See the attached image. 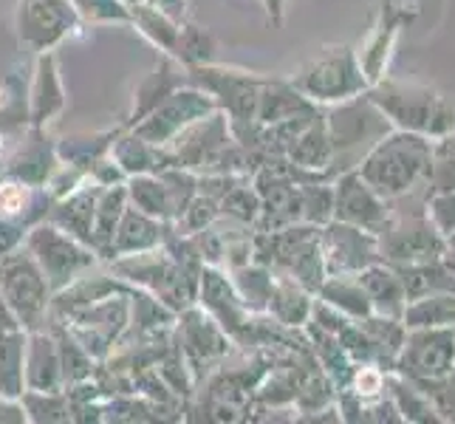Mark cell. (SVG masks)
<instances>
[{
  "instance_id": "8992f818",
  "label": "cell",
  "mask_w": 455,
  "mask_h": 424,
  "mask_svg": "<svg viewBox=\"0 0 455 424\" xmlns=\"http://www.w3.org/2000/svg\"><path fill=\"white\" fill-rule=\"evenodd\" d=\"M300 85L308 97L317 100H342L348 93H356L365 85L363 74L354 66V57L348 54V49H339L337 54H328L323 60L314 62L311 68L303 71Z\"/></svg>"
},
{
  "instance_id": "5bb4252c",
  "label": "cell",
  "mask_w": 455,
  "mask_h": 424,
  "mask_svg": "<svg viewBox=\"0 0 455 424\" xmlns=\"http://www.w3.org/2000/svg\"><path fill=\"white\" fill-rule=\"evenodd\" d=\"M390 388H394V394H396V399H399V413H404V419H419V421H435L438 416H433V413H438L435 407L421 396V390H416L411 382H390Z\"/></svg>"
},
{
  "instance_id": "4fadbf2b",
  "label": "cell",
  "mask_w": 455,
  "mask_h": 424,
  "mask_svg": "<svg viewBox=\"0 0 455 424\" xmlns=\"http://www.w3.org/2000/svg\"><path fill=\"white\" fill-rule=\"evenodd\" d=\"M325 297L334 306H342L345 311L356 314V317H365V314H371V308H373L371 306V297L363 289V283H345V280L328 283V286H325Z\"/></svg>"
},
{
  "instance_id": "5b68a950",
  "label": "cell",
  "mask_w": 455,
  "mask_h": 424,
  "mask_svg": "<svg viewBox=\"0 0 455 424\" xmlns=\"http://www.w3.org/2000/svg\"><path fill=\"white\" fill-rule=\"evenodd\" d=\"M0 292L6 306L18 314L26 325H37L45 311V280L37 266L23 255H12L0 260Z\"/></svg>"
},
{
  "instance_id": "6da1fadb",
  "label": "cell",
  "mask_w": 455,
  "mask_h": 424,
  "mask_svg": "<svg viewBox=\"0 0 455 424\" xmlns=\"http://www.w3.org/2000/svg\"><path fill=\"white\" fill-rule=\"evenodd\" d=\"M433 159V145L421 133H396L387 141H379L376 150L363 164V181L379 198L402 196L427 176Z\"/></svg>"
},
{
  "instance_id": "277c9868",
  "label": "cell",
  "mask_w": 455,
  "mask_h": 424,
  "mask_svg": "<svg viewBox=\"0 0 455 424\" xmlns=\"http://www.w3.org/2000/svg\"><path fill=\"white\" fill-rule=\"evenodd\" d=\"M382 252L394 263L416 266L430 263L447 252L444 235L435 229L430 215H407L394 227L382 229Z\"/></svg>"
},
{
  "instance_id": "9c48e42d",
  "label": "cell",
  "mask_w": 455,
  "mask_h": 424,
  "mask_svg": "<svg viewBox=\"0 0 455 424\" xmlns=\"http://www.w3.org/2000/svg\"><path fill=\"white\" fill-rule=\"evenodd\" d=\"M31 249L37 252L43 269L54 280H68V275H74V269L91 263L88 255H83L68 238H62V235H57L54 229H37L31 235Z\"/></svg>"
},
{
  "instance_id": "52a82bcc",
  "label": "cell",
  "mask_w": 455,
  "mask_h": 424,
  "mask_svg": "<svg viewBox=\"0 0 455 424\" xmlns=\"http://www.w3.org/2000/svg\"><path fill=\"white\" fill-rule=\"evenodd\" d=\"M337 215L345 224L379 232L385 224V207L379 196L363 181V176H345L337 190Z\"/></svg>"
},
{
  "instance_id": "8fae6325",
  "label": "cell",
  "mask_w": 455,
  "mask_h": 424,
  "mask_svg": "<svg viewBox=\"0 0 455 424\" xmlns=\"http://www.w3.org/2000/svg\"><path fill=\"white\" fill-rule=\"evenodd\" d=\"M402 320L407 328H438L455 323V294H425L413 297V303H404Z\"/></svg>"
},
{
  "instance_id": "30bf717a",
  "label": "cell",
  "mask_w": 455,
  "mask_h": 424,
  "mask_svg": "<svg viewBox=\"0 0 455 424\" xmlns=\"http://www.w3.org/2000/svg\"><path fill=\"white\" fill-rule=\"evenodd\" d=\"M359 283H363L365 294L371 297V306H376L387 317H399L404 311L407 294L396 272L382 269V266H365L363 275H359Z\"/></svg>"
},
{
  "instance_id": "ba28073f",
  "label": "cell",
  "mask_w": 455,
  "mask_h": 424,
  "mask_svg": "<svg viewBox=\"0 0 455 424\" xmlns=\"http://www.w3.org/2000/svg\"><path fill=\"white\" fill-rule=\"evenodd\" d=\"M325 252L331 260V269H365L376 260L373 238L363 235V229L354 224H334L325 235Z\"/></svg>"
},
{
  "instance_id": "3957f363",
  "label": "cell",
  "mask_w": 455,
  "mask_h": 424,
  "mask_svg": "<svg viewBox=\"0 0 455 424\" xmlns=\"http://www.w3.org/2000/svg\"><path fill=\"white\" fill-rule=\"evenodd\" d=\"M455 363V332L450 325L411 328L402 342L399 368L413 380H442L452 373Z\"/></svg>"
},
{
  "instance_id": "7a4b0ae2",
  "label": "cell",
  "mask_w": 455,
  "mask_h": 424,
  "mask_svg": "<svg viewBox=\"0 0 455 424\" xmlns=\"http://www.w3.org/2000/svg\"><path fill=\"white\" fill-rule=\"evenodd\" d=\"M373 102L411 133L447 136L455 131V108L425 85L387 83L376 91Z\"/></svg>"
},
{
  "instance_id": "9a60e30c",
  "label": "cell",
  "mask_w": 455,
  "mask_h": 424,
  "mask_svg": "<svg viewBox=\"0 0 455 424\" xmlns=\"http://www.w3.org/2000/svg\"><path fill=\"white\" fill-rule=\"evenodd\" d=\"M430 221L435 224V229L442 235L455 232V190L435 193V198L430 204Z\"/></svg>"
},
{
  "instance_id": "e0dca14e",
  "label": "cell",
  "mask_w": 455,
  "mask_h": 424,
  "mask_svg": "<svg viewBox=\"0 0 455 424\" xmlns=\"http://www.w3.org/2000/svg\"><path fill=\"white\" fill-rule=\"evenodd\" d=\"M356 388L359 396H376L382 390V373L373 368H363V373L356 376Z\"/></svg>"
},
{
  "instance_id": "7c38bea8",
  "label": "cell",
  "mask_w": 455,
  "mask_h": 424,
  "mask_svg": "<svg viewBox=\"0 0 455 424\" xmlns=\"http://www.w3.org/2000/svg\"><path fill=\"white\" fill-rule=\"evenodd\" d=\"M62 14L54 6H45V0H28L26 4V31L37 43H49L60 35Z\"/></svg>"
},
{
  "instance_id": "2e32d148",
  "label": "cell",
  "mask_w": 455,
  "mask_h": 424,
  "mask_svg": "<svg viewBox=\"0 0 455 424\" xmlns=\"http://www.w3.org/2000/svg\"><path fill=\"white\" fill-rule=\"evenodd\" d=\"M26 204V190L18 184H6L0 187V212H18Z\"/></svg>"
},
{
  "instance_id": "ac0fdd59",
  "label": "cell",
  "mask_w": 455,
  "mask_h": 424,
  "mask_svg": "<svg viewBox=\"0 0 455 424\" xmlns=\"http://www.w3.org/2000/svg\"><path fill=\"white\" fill-rule=\"evenodd\" d=\"M14 241H18V235H14V229H9V227L0 224V255H4Z\"/></svg>"
}]
</instances>
